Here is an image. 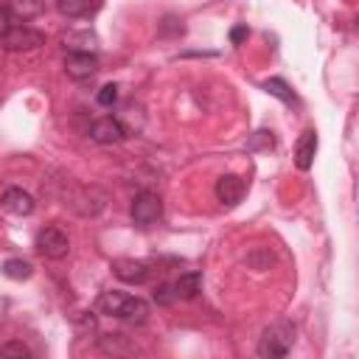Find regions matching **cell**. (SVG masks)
<instances>
[{
	"label": "cell",
	"mask_w": 359,
	"mask_h": 359,
	"mask_svg": "<svg viewBox=\"0 0 359 359\" xmlns=\"http://www.w3.org/2000/svg\"><path fill=\"white\" fill-rule=\"evenodd\" d=\"M95 309L101 314H107V317H118V320L132 323V325H143L149 320V314H151V309H149V303L143 297H132V294H123L118 289L101 292Z\"/></svg>",
	"instance_id": "6da1fadb"
},
{
	"label": "cell",
	"mask_w": 359,
	"mask_h": 359,
	"mask_svg": "<svg viewBox=\"0 0 359 359\" xmlns=\"http://www.w3.org/2000/svg\"><path fill=\"white\" fill-rule=\"evenodd\" d=\"M294 334H297V328L292 320H278V323L266 325L258 339V356H269V359L286 356L294 345Z\"/></svg>",
	"instance_id": "7a4b0ae2"
},
{
	"label": "cell",
	"mask_w": 359,
	"mask_h": 359,
	"mask_svg": "<svg viewBox=\"0 0 359 359\" xmlns=\"http://www.w3.org/2000/svg\"><path fill=\"white\" fill-rule=\"evenodd\" d=\"M129 216H132V222L140 224V227L154 224V222L163 216V199H160V194H154V191H140V194H135V199H132V205H129Z\"/></svg>",
	"instance_id": "3957f363"
},
{
	"label": "cell",
	"mask_w": 359,
	"mask_h": 359,
	"mask_svg": "<svg viewBox=\"0 0 359 359\" xmlns=\"http://www.w3.org/2000/svg\"><path fill=\"white\" fill-rule=\"evenodd\" d=\"M36 252L50 258V261H62L67 252H70V238L59 230V227H42L36 233V241H34Z\"/></svg>",
	"instance_id": "277c9868"
},
{
	"label": "cell",
	"mask_w": 359,
	"mask_h": 359,
	"mask_svg": "<svg viewBox=\"0 0 359 359\" xmlns=\"http://www.w3.org/2000/svg\"><path fill=\"white\" fill-rule=\"evenodd\" d=\"M3 50L8 53H17V50H34L39 45H45V34L36 31V28H28V25H14L3 39H0Z\"/></svg>",
	"instance_id": "5b68a950"
},
{
	"label": "cell",
	"mask_w": 359,
	"mask_h": 359,
	"mask_svg": "<svg viewBox=\"0 0 359 359\" xmlns=\"http://www.w3.org/2000/svg\"><path fill=\"white\" fill-rule=\"evenodd\" d=\"M98 70V56L95 53H79V50H67L65 53V73L76 81H84L90 76H95Z\"/></svg>",
	"instance_id": "8992f818"
},
{
	"label": "cell",
	"mask_w": 359,
	"mask_h": 359,
	"mask_svg": "<svg viewBox=\"0 0 359 359\" xmlns=\"http://www.w3.org/2000/svg\"><path fill=\"white\" fill-rule=\"evenodd\" d=\"M90 137H93L95 143L109 146V143H121V140L126 137V132H123V126H121V121H118L115 115H104V118L93 121V126H90Z\"/></svg>",
	"instance_id": "52a82bcc"
},
{
	"label": "cell",
	"mask_w": 359,
	"mask_h": 359,
	"mask_svg": "<svg viewBox=\"0 0 359 359\" xmlns=\"http://www.w3.org/2000/svg\"><path fill=\"white\" fill-rule=\"evenodd\" d=\"M216 199L222 202V205H227V208H233V205H238L241 202V196H244V180L241 177H236V174H222L219 180H216Z\"/></svg>",
	"instance_id": "ba28073f"
},
{
	"label": "cell",
	"mask_w": 359,
	"mask_h": 359,
	"mask_svg": "<svg viewBox=\"0 0 359 359\" xmlns=\"http://www.w3.org/2000/svg\"><path fill=\"white\" fill-rule=\"evenodd\" d=\"M0 205H3V210L11 213V216H31L36 202H34V196H31L28 191H22V188H8V191L3 194V199H0Z\"/></svg>",
	"instance_id": "9c48e42d"
},
{
	"label": "cell",
	"mask_w": 359,
	"mask_h": 359,
	"mask_svg": "<svg viewBox=\"0 0 359 359\" xmlns=\"http://www.w3.org/2000/svg\"><path fill=\"white\" fill-rule=\"evenodd\" d=\"M112 272H115L118 280L135 283V286L149 278V266H146L143 261H135V258H115V261H112Z\"/></svg>",
	"instance_id": "30bf717a"
},
{
	"label": "cell",
	"mask_w": 359,
	"mask_h": 359,
	"mask_svg": "<svg viewBox=\"0 0 359 359\" xmlns=\"http://www.w3.org/2000/svg\"><path fill=\"white\" fill-rule=\"evenodd\" d=\"M314 154H317V132L314 129H306L297 137V146H294V165L300 171H309L311 163H314Z\"/></svg>",
	"instance_id": "8fae6325"
},
{
	"label": "cell",
	"mask_w": 359,
	"mask_h": 359,
	"mask_svg": "<svg viewBox=\"0 0 359 359\" xmlns=\"http://www.w3.org/2000/svg\"><path fill=\"white\" fill-rule=\"evenodd\" d=\"M65 48L67 50H79V53H95L98 36L90 28H84V31H67L65 34Z\"/></svg>",
	"instance_id": "7c38bea8"
},
{
	"label": "cell",
	"mask_w": 359,
	"mask_h": 359,
	"mask_svg": "<svg viewBox=\"0 0 359 359\" xmlns=\"http://www.w3.org/2000/svg\"><path fill=\"white\" fill-rule=\"evenodd\" d=\"M174 292H177V300H194L202 292V272H182L174 280Z\"/></svg>",
	"instance_id": "4fadbf2b"
},
{
	"label": "cell",
	"mask_w": 359,
	"mask_h": 359,
	"mask_svg": "<svg viewBox=\"0 0 359 359\" xmlns=\"http://www.w3.org/2000/svg\"><path fill=\"white\" fill-rule=\"evenodd\" d=\"M56 8L62 17L79 20V17H90L98 8V0H56Z\"/></svg>",
	"instance_id": "5bb4252c"
},
{
	"label": "cell",
	"mask_w": 359,
	"mask_h": 359,
	"mask_svg": "<svg viewBox=\"0 0 359 359\" xmlns=\"http://www.w3.org/2000/svg\"><path fill=\"white\" fill-rule=\"evenodd\" d=\"M115 118L121 121V126H123L126 135H135V132L143 129V109H140L137 104H126Z\"/></svg>",
	"instance_id": "9a60e30c"
},
{
	"label": "cell",
	"mask_w": 359,
	"mask_h": 359,
	"mask_svg": "<svg viewBox=\"0 0 359 359\" xmlns=\"http://www.w3.org/2000/svg\"><path fill=\"white\" fill-rule=\"evenodd\" d=\"M0 272L6 278H11V280H28L34 275V264L25 261V258H8V261H3Z\"/></svg>",
	"instance_id": "2e32d148"
},
{
	"label": "cell",
	"mask_w": 359,
	"mask_h": 359,
	"mask_svg": "<svg viewBox=\"0 0 359 359\" xmlns=\"http://www.w3.org/2000/svg\"><path fill=\"white\" fill-rule=\"evenodd\" d=\"M264 90H266L269 95H275V98H280L283 104H294V107L300 104V101H297V95H294V93L289 90V84H286L283 79H278V76H272V79H266V81H264Z\"/></svg>",
	"instance_id": "e0dca14e"
},
{
	"label": "cell",
	"mask_w": 359,
	"mask_h": 359,
	"mask_svg": "<svg viewBox=\"0 0 359 359\" xmlns=\"http://www.w3.org/2000/svg\"><path fill=\"white\" fill-rule=\"evenodd\" d=\"M11 17L17 20H34L42 14V0H11Z\"/></svg>",
	"instance_id": "ac0fdd59"
},
{
	"label": "cell",
	"mask_w": 359,
	"mask_h": 359,
	"mask_svg": "<svg viewBox=\"0 0 359 359\" xmlns=\"http://www.w3.org/2000/svg\"><path fill=\"white\" fill-rule=\"evenodd\" d=\"M98 348L104 353H129L132 351V345H129V339L123 334H104V337H98Z\"/></svg>",
	"instance_id": "d6986e66"
},
{
	"label": "cell",
	"mask_w": 359,
	"mask_h": 359,
	"mask_svg": "<svg viewBox=\"0 0 359 359\" xmlns=\"http://www.w3.org/2000/svg\"><path fill=\"white\" fill-rule=\"evenodd\" d=\"M182 31H185V25H182L180 17H174V14L163 17V22H160V36H180Z\"/></svg>",
	"instance_id": "ffe728a7"
},
{
	"label": "cell",
	"mask_w": 359,
	"mask_h": 359,
	"mask_svg": "<svg viewBox=\"0 0 359 359\" xmlns=\"http://www.w3.org/2000/svg\"><path fill=\"white\" fill-rule=\"evenodd\" d=\"M95 101L101 104V107H115L118 104V84H104L101 90H98V95H95Z\"/></svg>",
	"instance_id": "44dd1931"
},
{
	"label": "cell",
	"mask_w": 359,
	"mask_h": 359,
	"mask_svg": "<svg viewBox=\"0 0 359 359\" xmlns=\"http://www.w3.org/2000/svg\"><path fill=\"white\" fill-rule=\"evenodd\" d=\"M247 264H250L252 269H269L272 252H269V250H252V252L247 255Z\"/></svg>",
	"instance_id": "7402d4cb"
},
{
	"label": "cell",
	"mask_w": 359,
	"mask_h": 359,
	"mask_svg": "<svg viewBox=\"0 0 359 359\" xmlns=\"http://www.w3.org/2000/svg\"><path fill=\"white\" fill-rule=\"evenodd\" d=\"M177 300V292H174V283H160L154 289V303L157 306H171Z\"/></svg>",
	"instance_id": "603a6c76"
},
{
	"label": "cell",
	"mask_w": 359,
	"mask_h": 359,
	"mask_svg": "<svg viewBox=\"0 0 359 359\" xmlns=\"http://www.w3.org/2000/svg\"><path fill=\"white\" fill-rule=\"evenodd\" d=\"M272 143H275L272 132H269V129H258V132L252 135V140H250V149H272Z\"/></svg>",
	"instance_id": "cb8c5ba5"
},
{
	"label": "cell",
	"mask_w": 359,
	"mask_h": 359,
	"mask_svg": "<svg viewBox=\"0 0 359 359\" xmlns=\"http://www.w3.org/2000/svg\"><path fill=\"white\" fill-rule=\"evenodd\" d=\"M0 356H31V351L22 345V342H6V345H0Z\"/></svg>",
	"instance_id": "d4e9b609"
},
{
	"label": "cell",
	"mask_w": 359,
	"mask_h": 359,
	"mask_svg": "<svg viewBox=\"0 0 359 359\" xmlns=\"http://www.w3.org/2000/svg\"><path fill=\"white\" fill-rule=\"evenodd\" d=\"M14 28V17H11V8L0 3V39Z\"/></svg>",
	"instance_id": "484cf974"
},
{
	"label": "cell",
	"mask_w": 359,
	"mask_h": 359,
	"mask_svg": "<svg viewBox=\"0 0 359 359\" xmlns=\"http://www.w3.org/2000/svg\"><path fill=\"white\" fill-rule=\"evenodd\" d=\"M247 36H250V28H247V25H236V28L230 31V42H233V45H241Z\"/></svg>",
	"instance_id": "4316f807"
}]
</instances>
